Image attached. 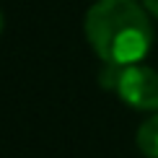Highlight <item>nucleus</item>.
Returning a JSON list of instances; mask_svg holds the SVG:
<instances>
[{"mask_svg": "<svg viewBox=\"0 0 158 158\" xmlns=\"http://www.w3.org/2000/svg\"><path fill=\"white\" fill-rule=\"evenodd\" d=\"M83 31L104 65H135L153 47L148 10L135 0H96L85 13Z\"/></svg>", "mask_w": 158, "mask_h": 158, "instance_id": "1", "label": "nucleus"}, {"mask_svg": "<svg viewBox=\"0 0 158 158\" xmlns=\"http://www.w3.org/2000/svg\"><path fill=\"white\" fill-rule=\"evenodd\" d=\"M0 31H3V13H0Z\"/></svg>", "mask_w": 158, "mask_h": 158, "instance_id": "5", "label": "nucleus"}, {"mask_svg": "<svg viewBox=\"0 0 158 158\" xmlns=\"http://www.w3.org/2000/svg\"><path fill=\"white\" fill-rule=\"evenodd\" d=\"M143 5H145V10L150 13V16L158 18V0H143Z\"/></svg>", "mask_w": 158, "mask_h": 158, "instance_id": "4", "label": "nucleus"}, {"mask_svg": "<svg viewBox=\"0 0 158 158\" xmlns=\"http://www.w3.org/2000/svg\"><path fill=\"white\" fill-rule=\"evenodd\" d=\"M137 150L145 158H158V111L148 117L137 130Z\"/></svg>", "mask_w": 158, "mask_h": 158, "instance_id": "3", "label": "nucleus"}, {"mask_svg": "<svg viewBox=\"0 0 158 158\" xmlns=\"http://www.w3.org/2000/svg\"><path fill=\"white\" fill-rule=\"evenodd\" d=\"M101 85L109 88L127 106L140 111H158V70L145 65H106L101 70Z\"/></svg>", "mask_w": 158, "mask_h": 158, "instance_id": "2", "label": "nucleus"}]
</instances>
